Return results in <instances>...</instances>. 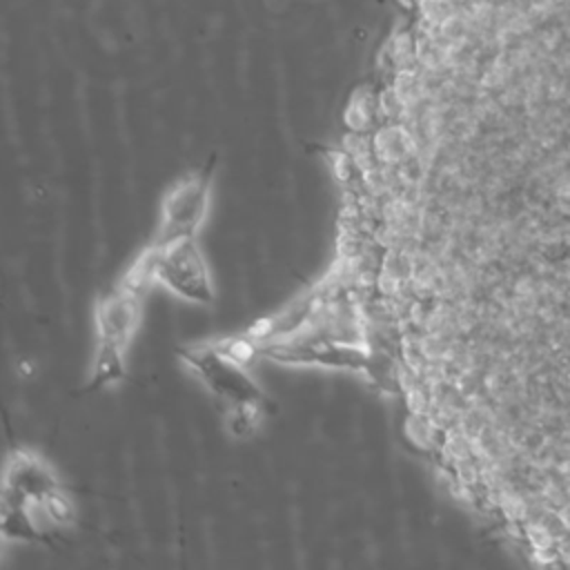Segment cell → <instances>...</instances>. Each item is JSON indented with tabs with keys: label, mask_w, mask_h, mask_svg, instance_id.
<instances>
[{
	"label": "cell",
	"mask_w": 570,
	"mask_h": 570,
	"mask_svg": "<svg viewBox=\"0 0 570 570\" xmlns=\"http://www.w3.org/2000/svg\"><path fill=\"white\" fill-rule=\"evenodd\" d=\"M129 281L136 285L156 281L189 303L214 301V283L194 238L151 247L131 269Z\"/></svg>",
	"instance_id": "1"
},
{
	"label": "cell",
	"mask_w": 570,
	"mask_h": 570,
	"mask_svg": "<svg viewBox=\"0 0 570 570\" xmlns=\"http://www.w3.org/2000/svg\"><path fill=\"white\" fill-rule=\"evenodd\" d=\"M189 370L203 381V385L229 407H258L263 392L256 381L243 370L238 358L220 347L203 345L183 354Z\"/></svg>",
	"instance_id": "2"
},
{
	"label": "cell",
	"mask_w": 570,
	"mask_h": 570,
	"mask_svg": "<svg viewBox=\"0 0 570 570\" xmlns=\"http://www.w3.org/2000/svg\"><path fill=\"white\" fill-rule=\"evenodd\" d=\"M209 209V183L189 176L176 183L160 203V225L154 247H165L178 240L194 238Z\"/></svg>",
	"instance_id": "3"
},
{
	"label": "cell",
	"mask_w": 570,
	"mask_h": 570,
	"mask_svg": "<svg viewBox=\"0 0 570 570\" xmlns=\"http://www.w3.org/2000/svg\"><path fill=\"white\" fill-rule=\"evenodd\" d=\"M60 494L53 470L33 454L18 452L9 459L4 472V503L49 501Z\"/></svg>",
	"instance_id": "4"
},
{
	"label": "cell",
	"mask_w": 570,
	"mask_h": 570,
	"mask_svg": "<svg viewBox=\"0 0 570 570\" xmlns=\"http://www.w3.org/2000/svg\"><path fill=\"white\" fill-rule=\"evenodd\" d=\"M138 292L127 285L105 296L96 307L98 347L122 352L138 325Z\"/></svg>",
	"instance_id": "5"
}]
</instances>
